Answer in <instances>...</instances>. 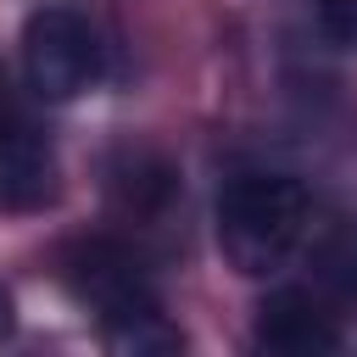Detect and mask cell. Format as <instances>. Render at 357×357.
Here are the masks:
<instances>
[{"label": "cell", "mask_w": 357, "mask_h": 357, "mask_svg": "<svg viewBox=\"0 0 357 357\" xmlns=\"http://www.w3.org/2000/svg\"><path fill=\"white\" fill-rule=\"evenodd\" d=\"M95 324H100V346L123 351V357H162V351L184 346V329L167 324L162 301H145V307H128V312H112V318H95Z\"/></svg>", "instance_id": "obj_8"}, {"label": "cell", "mask_w": 357, "mask_h": 357, "mask_svg": "<svg viewBox=\"0 0 357 357\" xmlns=\"http://www.w3.org/2000/svg\"><path fill=\"white\" fill-rule=\"evenodd\" d=\"M61 279H67L73 301L89 307L95 318H112V312H128V307L156 301L145 262H139L123 240H106V234L67 245V257H61Z\"/></svg>", "instance_id": "obj_3"}, {"label": "cell", "mask_w": 357, "mask_h": 357, "mask_svg": "<svg viewBox=\"0 0 357 357\" xmlns=\"http://www.w3.org/2000/svg\"><path fill=\"white\" fill-rule=\"evenodd\" d=\"M61 190L56 151L17 117H0V212H45Z\"/></svg>", "instance_id": "obj_4"}, {"label": "cell", "mask_w": 357, "mask_h": 357, "mask_svg": "<svg viewBox=\"0 0 357 357\" xmlns=\"http://www.w3.org/2000/svg\"><path fill=\"white\" fill-rule=\"evenodd\" d=\"M106 201L128 223H156L178 201V173L151 151H123L112 162V173H106Z\"/></svg>", "instance_id": "obj_6"}, {"label": "cell", "mask_w": 357, "mask_h": 357, "mask_svg": "<svg viewBox=\"0 0 357 357\" xmlns=\"http://www.w3.org/2000/svg\"><path fill=\"white\" fill-rule=\"evenodd\" d=\"M257 346L262 351H284V357L335 351L340 346V324H335L324 296H312V290H273L257 307Z\"/></svg>", "instance_id": "obj_5"}, {"label": "cell", "mask_w": 357, "mask_h": 357, "mask_svg": "<svg viewBox=\"0 0 357 357\" xmlns=\"http://www.w3.org/2000/svg\"><path fill=\"white\" fill-rule=\"evenodd\" d=\"M324 28L346 45H357V0H324Z\"/></svg>", "instance_id": "obj_9"}, {"label": "cell", "mask_w": 357, "mask_h": 357, "mask_svg": "<svg viewBox=\"0 0 357 357\" xmlns=\"http://www.w3.org/2000/svg\"><path fill=\"white\" fill-rule=\"evenodd\" d=\"M0 117H6V78H0Z\"/></svg>", "instance_id": "obj_11"}, {"label": "cell", "mask_w": 357, "mask_h": 357, "mask_svg": "<svg viewBox=\"0 0 357 357\" xmlns=\"http://www.w3.org/2000/svg\"><path fill=\"white\" fill-rule=\"evenodd\" d=\"M307 268H312L318 296H324L335 312H351V318H357V218H329V223L312 234Z\"/></svg>", "instance_id": "obj_7"}, {"label": "cell", "mask_w": 357, "mask_h": 357, "mask_svg": "<svg viewBox=\"0 0 357 357\" xmlns=\"http://www.w3.org/2000/svg\"><path fill=\"white\" fill-rule=\"evenodd\" d=\"M11 329H17V307H11V296L0 290V340H6Z\"/></svg>", "instance_id": "obj_10"}, {"label": "cell", "mask_w": 357, "mask_h": 357, "mask_svg": "<svg viewBox=\"0 0 357 357\" xmlns=\"http://www.w3.org/2000/svg\"><path fill=\"white\" fill-rule=\"evenodd\" d=\"M307 229V190L284 173H240L218 195V251L234 273L262 279L290 262Z\"/></svg>", "instance_id": "obj_1"}, {"label": "cell", "mask_w": 357, "mask_h": 357, "mask_svg": "<svg viewBox=\"0 0 357 357\" xmlns=\"http://www.w3.org/2000/svg\"><path fill=\"white\" fill-rule=\"evenodd\" d=\"M22 73H28V89L39 100H78L100 84L106 56H100L95 28L78 11L45 6L22 28Z\"/></svg>", "instance_id": "obj_2"}]
</instances>
